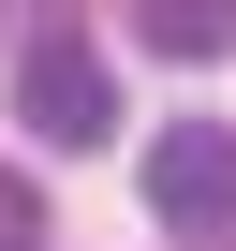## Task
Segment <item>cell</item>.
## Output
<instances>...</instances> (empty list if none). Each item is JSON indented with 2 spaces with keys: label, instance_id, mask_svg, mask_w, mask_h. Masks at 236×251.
Masks as SVG:
<instances>
[{
  "label": "cell",
  "instance_id": "cell-1",
  "mask_svg": "<svg viewBox=\"0 0 236 251\" xmlns=\"http://www.w3.org/2000/svg\"><path fill=\"white\" fill-rule=\"evenodd\" d=\"M15 118H30L45 148H103L118 133V89H103V59L74 30H45V45H15Z\"/></svg>",
  "mask_w": 236,
  "mask_h": 251
},
{
  "label": "cell",
  "instance_id": "cell-2",
  "mask_svg": "<svg viewBox=\"0 0 236 251\" xmlns=\"http://www.w3.org/2000/svg\"><path fill=\"white\" fill-rule=\"evenodd\" d=\"M148 222H177V236H221L236 222V133L221 118H177L148 148Z\"/></svg>",
  "mask_w": 236,
  "mask_h": 251
},
{
  "label": "cell",
  "instance_id": "cell-3",
  "mask_svg": "<svg viewBox=\"0 0 236 251\" xmlns=\"http://www.w3.org/2000/svg\"><path fill=\"white\" fill-rule=\"evenodd\" d=\"M133 45L148 59H221L236 45V0H133Z\"/></svg>",
  "mask_w": 236,
  "mask_h": 251
},
{
  "label": "cell",
  "instance_id": "cell-4",
  "mask_svg": "<svg viewBox=\"0 0 236 251\" xmlns=\"http://www.w3.org/2000/svg\"><path fill=\"white\" fill-rule=\"evenodd\" d=\"M0 236H45V207H30V177L0 163Z\"/></svg>",
  "mask_w": 236,
  "mask_h": 251
}]
</instances>
